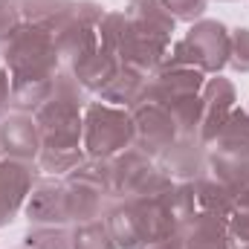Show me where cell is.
<instances>
[{"mask_svg":"<svg viewBox=\"0 0 249 249\" xmlns=\"http://www.w3.org/2000/svg\"><path fill=\"white\" fill-rule=\"evenodd\" d=\"M84 107H87V90L64 67L47 102L32 113L38 122V130H41V154H38L41 174L64 177L78 162L87 160V154L81 148Z\"/></svg>","mask_w":249,"mask_h":249,"instance_id":"cell-1","label":"cell"},{"mask_svg":"<svg viewBox=\"0 0 249 249\" xmlns=\"http://www.w3.org/2000/svg\"><path fill=\"white\" fill-rule=\"evenodd\" d=\"M0 58L12 81V110L35 113L53 93L55 78L64 70L53 32L23 23L0 50Z\"/></svg>","mask_w":249,"mask_h":249,"instance_id":"cell-2","label":"cell"},{"mask_svg":"<svg viewBox=\"0 0 249 249\" xmlns=\"http://www.w3.org/2000/svg\"><path fill=\"white\" fill-rule=\"evenodd\" d=\"M194 67L206 75H220L229 67V26L214 18H200L188 26L186 38L171 41L160 70Z\"/></svg>","mask_w":249,"mask_h":249,"instance_id":"cell-3","label":"cell"},{"mask_svg":"<svg viewBox=\"0 0 249 249\" xmlns=\"http://www.w3.org/2000/svg\"><path fill=\"white\" fill-rule=\"evenodd\" d=\"M81 148L93 160H113L133 148V116L124 107L87 102L81 119Z\"/></svg>","mask_w":249,"mask_h":249,"instance_id":"cell-4","label":"cell"},{"mask_svg":"<svg viewBox=\"0 0 249 249\" xmlns=\"http://www.w3.org/2000/svg\"><path fill=\"white\" fill-rule=\"evenodd\" d=\"M105 15V6L96 3V0H75L67 23L55 32V50L61 55L64 67L72 61H78L81 55L93 53L99 47V35H96V26Z\"/></svg>","mask_w":249,"mask_h":249,"instance_id":"cell-5","label":"cell"},{"mask_svg":"<svg viewBox=\"0 0 249 249\" xmlns=\"http://www.w3.org/2000/svg\"><path fill=\"white\" fill-rule=\"evenodd\" d=\"M130 116H133V148L157 162L162 151L177 139L171 113L151 99H139L130 107Z\"/></svg>","mask_w":249,"mask_h":249,"instance_id":"cell-6","label":"cell"},{"mask_svg":"<svg viewBox=\"0 0 249 249\" xmlns=\"http://www.w3.org/2000/svg\"><path fill=\"white\" fill-rule=\"evenodd\" d=\"M23 217L29 226H70L67 220V194H64V177L38 174L29 188Z\"/></svg>","mask_w":249,"mask_h":249,"instance_id":"cell-7","label":"cell"},{"mask_svg":"<svg viewBox=\"0 0 249 249\" xmlns=\"http://www.w3.org/2000/svg\"><path fill=\"white\" fill-rule=\"evenodd\" d=\"M200 102H203V110H200V130H197V139L203 145H209L217 130L226 124V119L232 116V110L238 107V90L229 78L223 75H209L203 90H200Z\"/></svg>","mask_w":249,"mask_h":249,"instance_id":"cell-8","label":"cell"},{"mask_svg":"<svg viewBox=\"0 0 249 249\" xmlns=\"http://www.w3.org/2000/svg\"><path fill=\"white\" fill-rule=\"evenodd\" d=\"M157 165L171 183H194L209 174V145H203L197 136H177L162 151Z\"/></svg>","mask_w":249,"mask_h":249,"instance_id":"cell-9","label":"cell"},{"mask_svg":"<svg viewBox=\"0 0 249 249\" xmlns=\"http://www.w3.org/2000/svg\"><path fill=\"white\" fill-rule=\"evenodd\" d=\"M0 154L6 160H18L26 165H38L41 154V130L32 113L9 110L0 119Z\"/></svg>","mask_w":249,"mask_h":249,"instance_id":"cell-10","label":"cell"},{"mask_svg":"<svg viewBox=\"0 0 249 249\" xmlns=\"http://www.w3.org/2000/svg\"><path fill=\"white\" fill-rule=\"evenodd\" d=\"M206 72L194 70V67H171V70H157L148 81L139 99H151L162 107L188 99V96H200L203 84H206Z\"/></svg>","mask_w":249,"mask_h":249,"instance_id":"cell-11","label":"cell"},{"mask_svg":"<svg viewBox=\"0 0 249 249\" xmlns=\"http://www.w3.org/2000/svg\"><path fill=\"white\" fill-rule=\"evenodd\" d=\"M38 165H26L18 160H0V229L9 226L26 206L29 188L38 177Z\"/></svg>","mask_w":249,"mask_h":249,"instance_id":"cell-12","label":"cell"},{"mask_svg":"<svg viewBox=\"0 0 249 249\" xmlns=\"http://www.w3.org/2000/svg\"><path fill=\"white\" fill-rule=\"evenodd\" d=\"M249 162V113L235 107L217 136L209 142V168L214 165H241Z\"/></svg>","mask_w":249,"mask_h":249,"instance_id":"cell-13","label":"cell"},{"mask_svg":"<svg viewBox=\"0 0 249 249\" xmlns=\"http://www.w3.org/2000/svg\"><path fill=\"white\" fill-rule=\"evenodd\" d=\"M168 47H171L168 41H160V38L133 32V29L127 26L122 44H119V50H116V58H119L122 67L139 72V75H145V78H151V75L160 70V64H162V58H165Z\"/></svg>","mask_w":249,"mask_h":249,"instance_id":"cell-14","label":"cell"},{"mask_svg":"<svg viewBox=\"0 0 249 249\" xmlns=\"http://www.w3.org/2000/svg\"><path fill=\"white\" fill-rule=\"evenodd\" d=\"M105 223H107L119 249H136L148 238L145 214H142V206L136 200H113L105 212Z\"/></svg>","mask_w":249,"mask_h":249,"instance_id":"cell-15","label":"cell"},{"mask_svg":"<svg viewBox=\"0 0 249 249\" xmlns=\"http://www.w3.org/2000/svg\"><path fill=\"white\" fill-rule=\"evenodd\" d=\"M124 20L133 32H142V35H151L168 44L174 41V32H177L174 15L160 0H130L124 6Z\"/></svg>","mask_w":249,"mask_h":249,"instance_id":"cell-16","label":"cell"},{"mask_svg":"<svg viewBox=\"0 0 249 249\" xmlns=\"http://www.w3.org/2000/svg\"><path fill=\"white\" fill-rule=\"evenodd\" d=\"M64 194H67V220H70V226L105 217L107 206L113 203V197L107 191L90 186V183H81V180H67V177H64Z\"/></svg>","mask_w":249,"mask_h":249,"instance_id":"cell-17","label":"cell"},{"mask_svg":"<svg viewBox=\"0 0 249 249\" xmlns=\"http://www.w3.org/2000/svg\"><path fill=\"white\" fill-rule=\"evenodd\" d=\"M67 70L72 72V78H75L87 93H99V90L116 75V70H119V58H116L110 50L96 47L93 53L81 55L78 61L67 64Z\"/></svg>","mask_w":249,"mask_h":249,"instance_id":"cell-18","label":"cell"},{"mask_svg":"<svg viewBox=\"0 0 249 249\" xmlns=\"http://www.w3.org/2000/svg\"><path fill=\"white\" fill-rule=\"evenodd\" d=\"M180 235H183V249H229L226 220L214 214L197 212L191 220L180 226Z\"/></svg>","mask_w":249,"mask_h":249,"instance_id":"cell-19","label":"cell"},{"mask_svg":"<svg viewBox=\"0 0 249 249\" xmlns=\"http://www.w3.org/2000/svg\"><path fill=\"white\" fill-rule=\"evenodd\" d=\"M194 197H197V212H203V214H214V217H220L226 223L235 214L238 194L226 183H220L217 177H212V174L194 180Z\"/></svg>","mask_w":249,"mask_h":249,"instance_id":"cell-20","label":"cell"},{"mask_svg":"<svg viewBox=\"0 0 249 249\" xmlns=\"http://www.w3.org/2000/svg\"><path fill=\"white\" fill-rule=\"evenodd\" d=\"M72 6L75 0H20V15H23V23L47 29L55 38V32L67 23Z\"/></svg>","mask_w":249,"mask_h":249,"instance_id":"cell-21","label":"cell"},{"mask_svg":"<svg viewBox=\"0 0 249 249\" xmlns=\"http://www.w3.org/2000/svg\"><path fill=\"white\" fill-rule=\"evenodd\" d=\"M145 81H148L145 75H139V72H133V70H127V67L119 64L116 75H113L96 96H99V102H105V105L130 110V107L139 102V96H142V90H145Z\"/></svg>","mask_w":249,"mask_h":249,"instance_id":"cell-22","label":"cell"},{"mask_svg":"<svg viewBox=\"0 0 249 249\" xmlns=\"http://www.w3.org/2000/svg\"><path fill=\"white\" fill-rule=\"evenodd\" d=\"M70 238H72V249H119L107 223H105V217L70 226Z\"/></svg>","mask_w":249,"mask_h":249,"instance_id":"cell-23","label":"cell"},{"mask_svg":"<svg viewBox=\"0 0 249 249\" xmlns=\"http://www.w3.org/2000/svg\"><path fill=\"white\" fill-rule=\"evenodd\" d=\"M67 180H81V183H90V186L102 188L113 197V171H110V160H93L87 157L84 162H78L70 174H64Z\"/></svg>","mask_w":249,"mask_h":249,"instance_id":"cell-24","label":"cell"},{"mask_svg":"<svg viewBox=\"0 0 249 249\" xmlns=\"http://www.w3.org/2000/svg\"><path fill=\"white\" fill-rule=\"evenodd\" d=\"M162 200H165V209L171 212V217H174L177 226H183L186 220H191V217L197 214L194 183H174V186L162 194Z\"/></svg>","mask_w":249,"mask_h":249,"instance_id":"cell-25","label":"cell"},{"mask_svg":"<svg viewBox=\"0 0 249 249\" xmlns=\"http://www.w3.org/2000/svg\"><path fill=\"white\" fill-rule=\"evenodd\" d=\"M165 110L171 113V122H174L177 136H197V130H200V110H203L200 96L180 99V102L168 105Z\"/></svg>","mask_w":249,"mask_h":249,"instance_id":"cell-26","label":"cell"},{"mask_svg":"<svg viewBox=\"0 0 249 249\" xmlns=\"http://www.w3.org/2000/svg\"><path fill=\"white\" fill-rule=\"evenodd\" d=\"M26 249H72L70 226H29L23 235Z\"/></svg>","mask_w":249,"mask_h":249,"instance_id":"cell-27","label":"cell"},{"mask_svg":"<svg viewBox=\"0 0 249 249\" xmlns=\"http://www.w3.org/2000/svg\"><path fill=\"white\" fill-rule=\"evenodd\" d=\"M124 29H127L124 12H107V9H105L102 20H99V26H96L99 47H105V50H110V53L116 55V50H119V44H122V38H124Z\"/></svg>","mask_w":249,"mask_h":249,"instance_id":"cell-28","label":"cell"},{"mask_svg":"<svg viewBox=\"0 0 249 249\" xmlns=\"http://www.w3.org/2000/svg\"><path fill=\"white\" fill-rule=\"evenodd\" d=\"M229 67L241 75L249 72V26L229 29Z\"/></svg>","mask_w":249,"mask_h":249,"instance_id":"cell-29","label":"cell"},{"mask_svg":"<svg viewBox=\"0 0 249 249\" xmlns=\"http://www.w3.org/2000/svg\"><path fill=\"white\" fill-rule=\"evenodd\" d=\"M23 26L20 0H0V50L12 41V35Z\"/></svg>","mask_w":249,"mask_h":249,"instance_id":"cell-30","label":"cell"},{"mask_svg":"<svg viewBox=\"0 0 249 249\" xmlns=\"http://www.w3.org/2000/svg\"><path fill=\"white\" fill-rule=\"evenodd\" d=\"M171 15H174V20L180 23H194V20H200L203 15H206V6H209V0H160Z\"/></svg>","mask_w":249,"mask_h":249,"instance_id":"cell-31","label":"cell"},{"mask_svg":"<svg viewBox=\"0 0 249 249\" xmlns=\"http://www.w3.org/2000/svg\"><path fill=\"white\" fill-rule=\"evenodd\" d=\"M136 249H183V235H180V229L168 232V235H157V238L142 241Z\"/></svg>","mask_w":249,"mask_h":249,"instance_id":"cell-32","label":"cell"},{"mask_svg":"<svg viewBox=\"0 0 249 249\" xmlns=\"http://www.w3.org/2000/svg\"><path fill=\"white\" fill-rule=\"evenodd\" d=\"M12 110V81H9V70L0 58V119Z\"/></svg>","mask_w":249,"mask_h":249,"instance_id":"cell-33","label":"cell"},{"mask_svg":"<svg viewBox=\"0 0 249 249\" xmlns=\"http://www.w3.org/2000/svg\"><path fill=\"white\" fill-rule=\"evenodd\" d=\"M217 3H235V0H217Z\"/></svg>","mask_w":249,"mask_h":249,"instance_id":"cell-34","label":"cell"},{"mask_svg":"<svg viewBox=\"0 0 249 249\" xmlns=\"http://www.w3.org/2000/svg\"><path fill=\"white\" fill-rule=\"evenodd\" d=\"M15 249H26V247H15Z\"/></svg>","mask_w":249,"mask_h":249,"instance_id":"cell-35","label":"cell"},{"mask_svg":"<svg viewBox=\"0 0 249 249\" xmlns=\"http://www.w3.org/2000/svg\"><path fill=\"white\" fill-rule=\"evenodd\" d=\"M247 113H249V105H247Z\"/></svg>","mask_w":249,"mask_h":249,"instance_id":"cell-36","label":"cell"},{"mask_svg":"<svg viewBox=\"0 0 249 249\" xmlns=\"http://www.w3.org/2000/svg\"><path fill=\"white\" fill-rule=\"evenodd\" d=\"M0 160H3V154H0Z\"/></svg>","mask_w":249,"mask_h":249,"instance_id":"cell-37","label":"cell"}]
</instances>
